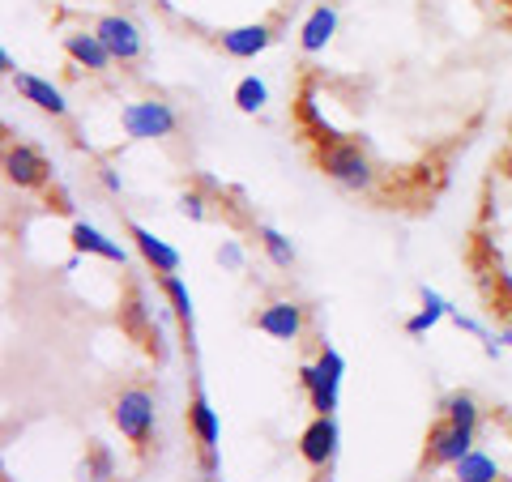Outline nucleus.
<instances>
[{
    "mask_svg": "<svg viewBox=\"0 0 512 482\" xmlns=\"http://www.w3.org/2000/svg\"><path fill=\"white\" fill-rule=\"evenodd\" d=\"M342 376H346V359H342V350L329 346V342L320 346V355L312 363L299 367V384H303V393H308L316 414H333V410H338Z\"/></svg>",
    "mask_w": 512,
    "mask_h": 482,
    "instance_id": "f257e3e1",
    "label": "nucleus"
},
{
    "mask_svg": "<svg viewBox=\"0 0 512 482\" xmlns=\"http://www.w3.org/2000/svg\"><path fill=\"white\" fill-rule=\"evenodd\" d=\"M320 171L346 192H372L376 188L372 158H367V150L359 146V141H346V137L320 146Z\"/></svg>",
    "mask_w": 512,
    "mask_h": 482,
    "instance_id": "f03ea898",
    "label": "nucleus"
},
{
    "mask_svg": "<svg viewBox=\"0 0 512 482\" xmlns=\"http://www.w3.org/2000/svg\"><path fill=\"white\" fill-rule=\"evenodd\" d=\"M154 393L150 389H141V384H133V389H120V397L111 401V423H116V431L128 440V444H137V448H146L154 440Z\"/></svg>",
    "mask_w": 512,
    "mask_h": 482,
    "instance_id": "7ed1b4c3",
    "label": "nucleus"
},
{
    "mask_svg": "<svg viewBox=\"0 0 512 482\" xmlns=\"http://www.w3.org/2000/svg\"><path fill=\"white\" fill-rule=\"evenodd\" d=\"M120 128L133 141H163L180 128V111L163 99H141V103H128L120 111Z\"/></svg>",
    "mask_w": 512,
    "mask_h": 482,
    "instance_id": "20e7f679",
    "label": "nucleus"
},
{
    "mask_svg": "<svg viewBox=\"0 0 512 482\" xmlns=\"http://www.w3.org/2000/svg\"><path fill=\"white\" fill-rule=\"evenodd\" d=\"M94 30H99V39L107 43V52L116 56V64H137L146 56V35H141V26L133 18H124V13H103V18L94 22Z\"/></svg>",
    "mask_w": 512,
    "mask_h": 482,
    "instance_id": "39448f33",
    "label": "nucleus"
},
{
    "mask_svg": "<svg viewBox=\"0 0 512 482\" xmlns=\"http://www.w3.org/2000/svg\"><path fill=\"white\" fill-rule=\"evenodd\" d=\"M338 444H342L338 419H333V414H316V419L303 427V436H299V457L308 461L312 470H325V465L338 457Z\"/></svg>",
    "mask_w": 512,
    "mask_h": 482,
    "instance_id": "423d86ee",
    "label": "nucleus"
},
{
    "mask_svg": "<svg viewBox=\"0 0 512 482\" xmlns=\"http://www.w3.org/2000/svg\"><path fill=\"white\" fill-rule=\"evenodd\" d=\"M303 325H308V312H303V303H295V299H274L256 312V329L265 337H274V342H299Z\"/></svg>",
    "mask_w": 512,
    "mask_h": 482,
    "instance_id": "0eeeda50",
    "label": "nucleus"
},
{
    "mask_svg": "<svg viewBox=\"0 0 512 482\" xmlns=\"http://www.w3.org/2000/svg\"><path fill=\"white\" fill-rule=\"evenodd\" d=\"M274 39L278 35H274V26L269 22H244V26H231V30H222L218 35L222 52H227L231 60H256Z\"/></svg>",
    "mask_w": 512,
    "mask_h": 482,
    "instance_id": "6e6552de",
    "label": "nucleus"
},
{
    "mask_svg": "<svg viewBox=\"0 0 512 482\" xmlns=\"http://www.w3.org/2000/svg\"><path fill=\"white\" fill-rule=\"evenodd\" d=\"M52 167H47V158L35 150V146H9L5 150V180L18 184V188H43Z\"/></svg>",
    "mask_w": 512,
    "mask_h": 482,
    "instance_id": "1a4fd4ad",
    "label": "nucleus"
},
{
    "mask_svg": "<svg viewBox=\"0 0 512 482\" xmlns=\"http://www.w3.org/2000/svg\"><path fill=\"white\" fill-rule=\"evenodd\" d=\"M64 56L86 73H107L111 64H116V56H111L107 43L99 39V30H73V35H64Z\"/></svg>",
    "mask_w": 512,
    "mask_h": 482,
    "instance_id": "9d476101",
    "label": "nucleus"
},
{
    "mask_svg": "<svg viewBox=\"0 0 512 482\" xmlns=\"http://www.w3.org/2000/svg\"><path fill=\"white\" fill-rule=\"evenodd\" d=\"M128 239L137 244L141 261H146V269H154L158 278H167V273H180V252H175L167 239H158L150 227H141V222H128Z\"/></svg>",
    "mask_w": 512,
    "mask_h": 482,
    "instance_id": "9b49d317",
    "label": "nucleus"
},
{
    "mask_svg": "<svg viewBox=\"0 0 512 482\" xmlns=\"http://www.w3.org/2000/svg\"><path fill=\"white\" fill-rule=\"evenodd\" d=\"M470 448H474V431H461L444 419V423L431 427V436H427V461L431 465H457Z\"/></svg>",
    "mask_w": 512,
    "mask_h": 482,
    "instance_id": "f8f14e48",
    "label": "nucleus"
},
{
    "mask_svg": "<svg viewBox=\"0 0 512 482\" xmlns=\"http://www.w3.org/2000/svg\"><path fill=\"white\" fill-rule=\"evenodd\" d=\"M333 35H338V9H333L329 0H320V5L299 26V52L303 56H320L333 43Z\"/></svg>",
    "mask_w": 512,
    "mask_h": 482,
    "instance_id": "ddd939ff",
    "label": "nucleus"
},
{
    "mask_svg": "<svg viewBox=\"0 0 512 482\" xmlns=\"http://www.w3.org/2000/svg\"><path fill=\"white\" fill-rule=\"evenodd\" d=\"M13 90H18L26 103H35L39 111H47L52 120H64V116H69V99H64V90H60V86H52L47 77H35V73H13Z\"/></svg>",
    "mask_w": 512,
    "mask_h": 482,
    "instance_id": "4468645a",
    "label": "nucleus"
},
{
    "mask_svg": "<svg viewBox=\"0 0 512 482\" xmlns=\"http://www.w3.org/2000/svg\"><path fill=\"white\" fill-rule=\"evenodd\" d=\"M69 239H73L77 256H99V261H111V265H128V252H124L111 235H103L99 227H94V222L77 218L73 227H69Z\"/></svg>",
    "mask_w": 512,
    "mask_h": 482,
    "instance_id": "2eb2a0df",
    "label": "nucleus"
},
{
    "mask_svg": "<svg viewBox=\"0 0 512 482\" xmlns=\"http://www.w3.org/2000/svg\"><path fill=\"white\" fill-rule=\"evenodd\" d=\"M188 427H192V436H197L201 453H218L222 423H218V410L210 406V397H205L201 389L192 393V406H188Z\"/></svg>",
    "mask_w": 512,
    "mask_h": 482,
    "instance_id": "dca6fc26",
    "label": "nucleus"
},
{
    "mask_svg": "<svg viewBox=\"0 0 512 482\" xmlns=\"http://www.w3.org/2000/svg\"><path fill=\"white\" fill-rule=\"evenodd\" d=\"M419 303H423V308L406 320V333H410V337H423V333H431V329H436L444 316H453V312H457L453 303H448L440 291H431V286H419Z\"/></svg>",
    "mask_w": 512,
    "mask_h": 482,
    "instance_id": "f3484780",
    "label": "nucleus"
},
{
    "mask_svg": "<svg viewBox=\"0 0 512 482\" xmlns=\"http://www.w3.org/2000/svg\"><path fill=\"white\" fill-rule=\"evenodd\" d=\"M158 286H163V295H167V308L175 316V325H180V333L192 342V291H188V282L180 278V273H167V278H158Z\"/></svg>",
    "mask_w": 512,
    "mask_h": 482,
    "instance_id": "a211bd4d",
    "label": "nucleus"
},
{
    "mask_svg": "<svg viewBox=\"0 0 512 482\" xmlns=\"http://www.w3.org/2000/svg\"><path fill=\"white\" fill-rule=\"evenodd\" d=\"M299 120H303V128L320 141V146H329V141H342V133L333 128L329 120H325V111H320V103H316V90L312 86H303V94H299Z\"/></svg>",
    "mask_w": 512,
    "mask_h": 482,
    "instance_id": "6ab92c4d",
    "label": "nucleus"
},
{
    "mask_svg": "<svg viewBox=\"0 0 512 482\" xmlns=\"http://www.w3.org/2000/svg\"><path fill=\"white\" fill-rule=\"evenodd\" d=\"M453 474H457V482H500L504 478L500 465H495V457L483 453V448H470V453L453 465Z\"/></svg>",
    "mask_w": 512,
    "mask_h": 482,
    "instance_id": "aec40b11",
    "label": "nucleus"
},
{
    "mask_svg": "<svg viewBox=\"0 0 512 482\" xmlns=\"http://www.w3.org/2000/svg\"><path fill=\"white\" fill-rule=\"evenodd\" d=\"M440 410H444V419L461 431H478V419H483V410H478V401L470 393H448L440 401Z\"/></svg>",
    "mask_w": 512,
    "mask_h": 482,
    "instance_id": "412c9836",
    "label": "nucleus"
},
{
    "mask_svg": "<svg viewBox=\"0 0 512 482\" xmlns=\"http://www.w3.org/2000/svg\"><path fill=\"white\" fill-rule=\"evenodd\" d=\"M265 103H269L265 77H256V73L239 77V86H235V107L244 111V116H256V111H265Z\"/></svg>",
    "mask_w": 512,
    "mask_h": 482,
    "instance_id": "4be33fe9",
    "label": "nucleus"
},
{
    "mask_svg": "<svg viewBox=\"0 0 512 482\" xmlns=\"http://www.w3.org/2000/svg\"><path fill=\"white\" fill-rule=\"evenodd\" d=\"M256 235H261V248H265V256H269V261H274L278 269H291V265H295V244H291V239H286L278 227L261 222V227H256Z\"/></svg>",
    "mask_w": 512,
    "mask_h": 482,
    "instance_id": "5701e85b",
    "label": "nucleus"
},
{
    "mask_svg": "<svg viewBox=\"0 0 512 482\" xmlns=\"http://www.w3.org/2000/svg\"><path fill=\"white\" fill-rule=\"evenodd\" d=\"M180 214L192 218V222H205V214H210V201H205L197 188H188L184 197H180Z\"/></svg>",
    "mask_w": 512,
    "mask_h": 482,
    "instance_id": "b1692460",
    "label": "nucleus"
},
{
    "mask_svg": "<svg viewBox=\"0 0 512 482\" xmlns=\"http://www.w3.org/2000/svg\"><path fill=\"white\" fill-rule=\"evenodd\" d=\"M111 448H103V444H94V453H90V482H107L111 478Z\"/></svg>",
    "mask_w": 512,
    "mask_h": 482,
    "instance_id": "393cba45",
    "label": "nucleus"
},
{
    "mask_svg": "<svg viewBox=\"0 0 512 482\" xmlns=\"http://www.w3.org/2000/svg\"><path fill=\"white\" fill-rule=\"evenodd\" d=\"M244 261H248V256H244V248H239V239H222L218 265H222V269H231V273H239V269H244Z\"/></svg>",
    "mask_w": 512,
    "mask_h": 482,
    "instance_id": "a878e982",
    "label": "nucleus"
},
{
    "mask_svg": "<svg viewBox=\"0 0 512 482\" xmlns=\"http://www.w3.org/2000/svg\"><path fill=\"white\" fill-rule=\"evenodd\" d=\"M99 180H103L107 192H120V188H124V180L116 175V167H99Z\"/></svg>",
    "mask_w": 512,
    "mask_h": 482,
    "instance_id": "bb28decb",
    "label": "nucleus"
},
{
    "mask_svg": "<svg viewBox=\"0 0 512 482\" xmlns=\"http://www.w3.org/2000/svg\"><path fill=\"white\" fill-rule=\"evenodd\" d=\"M500 286H504V291L512 295V273H500Z\"/></svg>",
    "mask_w": 512,
    "mask_h": 482,
    "instance_id": "cd10ccee",
    "label": "nucleus"
},
{
    "mask_svg": "<svg viewBox=\"0 0 512 482\" xmlns=\"http://www.w3.org/2000/svg\"><path fill=\"white\" fill-rule=\"evenodd\" d=\"M500 342H508V346H512V329H504V333H500Z\"/></svg>",
    "mask_w": 512,
    "mask_h": 482,
    "instance_id": "c85d7f7f",
    "label": "nucleus"
},
{
    "mask_svg": "<svg viewBox=\"0 0 512 482\" xmlns=\"http://www.w3.org/2000/svg\"><path fill=\"white\" fill-rule=\"evenodd\" d=\"M504 167H508V175H512V154H508V163H504Z\"/></svg>",
    "mask_w": 512,
    "mask_h": 482,
    "instance_id": "c756f323",
    "label": "nucleus"
}]
</instances>
